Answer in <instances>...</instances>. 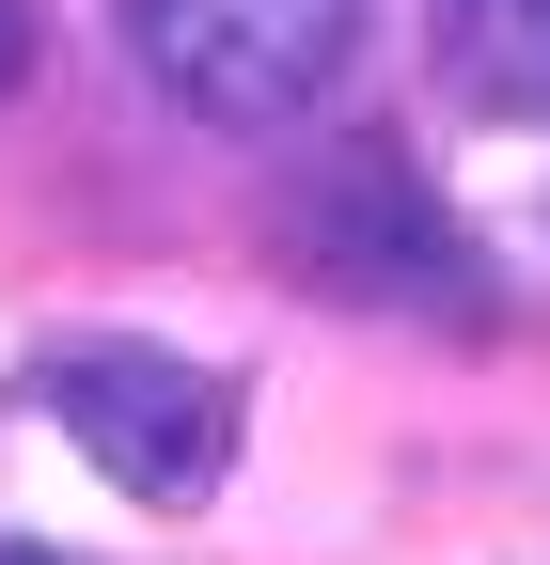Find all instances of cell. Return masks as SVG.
Here are the masks:
<instances>
[{"label": "cell", "instance_id": "obj_1", "mask_svg": "<svg viewBox=\"0 0 550 565\" xmlns=\"http://www.w3.org/2000/svg\"><path fill=\"white\" fill-rule=\"evenodd\" d=\"M126 47L189 126H299L362 63V0H126Z\"/></svg>", "mask_w": 550, "mask_h": 565}, {"label": "cell", "instance_id": "obj_2", "mask_svg": "<svg viewBox=\"0 0 550 565\" xmlns=\"http://www.w3.org/2000/svg\"><path fill=\"white\" fill-rule=\"evenodd\" d=\"M47 424L126 487V503H204V487L236 471V377L173 362V345H63L47 362Z\"/></svg>", "mask_w": 550, "mask_h": 565}, {"label": "cell", "instance_id": "obj_3", "mask_svg": "<svg viewBox=\"0 0 550 565\" xmlns=\"http://www.w3.org/2000/svg\"><path fill=\"white\" fill-rule=\"evenodd\" d=\"M284 236L315 282H347V299H409V315H488V282H472L456 221L425 189H409V158H378V141H347V173H315L284 204Z\"/></svg>", "mask_w": 550, "mask_h": 565}, {"label": "cell", "instance_id": "obj_4", "mask_svg": "<svg viewBox=\"0 0 550 565\" xmlns=\"http://www.w3.org/2000/svg\"><path fill=\"white\" fill-rule=\"evenodd\" d=\"M441 79L504 126H550V0H441Z\"/></svg>", "mask_w": 550, "mask_h": 565}, {"label": "cell", "instance_id": "obj_5", "mask_svg": "<svg viewBox=\"0 0 550 565\" xmlns=\"http://www.w3.org/2000/svg\"><path fill=\"white\" fill-rule=\"evenodd\" d=\"M32 79V0H0V95Z\"/></svg>", "mask_w": 550, "mask_h": 565}, {"label": "cell", "instance_id": "obj_6", "mask_svg": "<svg viewBox=\"0 0 550 565\" xmlns=\"http://www.w3.org/2000/svg\"><path fill=\"white\" fill-rule=\"evenodd\" d=\"M0 565H47V550H0Z\"/></svg>", "mask_w": 550, "mask_h": 565}]
</instances>
